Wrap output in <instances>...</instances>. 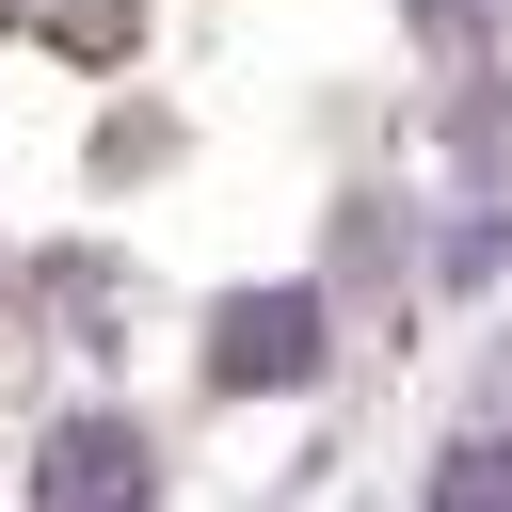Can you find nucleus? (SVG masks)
I'll return each mask as SVG.
<instances>
[{
    "instance_id": "nucleus-1",
    "label": "nucleus",
    "mask_w": 512,
    "mask_h": 512,
    "mask_svg": "<svg viewBox=\"0 0 512 512\" xmlns=\"http://www.w3.org/2000/svg\"><path fill=\"white\" fill-rule=\"evenodd\" d=\"M48 512H144V448H128L112 416L48 432Z\"/></svg>"
},
{
    "instance_id": "nucleus-2",
    "label": "nucleus",
    "mask_w": 512,
    "mask_h": 512,
    "mask_svg": "<svg viewBox=\"0 0 512 512\" xmlns=\"http://www.w3.org/2000/svg\"><path fill=\"white\" fill-rule=\"evenodd\" d=\"M304 336H320L304 304H224V368H240V384H288V352H304Z\"/></svg>"
},
{
    "instance_id": "nucleus-3",
    "label": "nucleus",
    "mask_w": 512,
    "mask_h": 512,
    "mask_svg": "<svg viewBox=\"0 0 512 512\" xmlns=\"http://www.w3.org/2000/svg\"><path fill=\"white\" fill-rule=\"evenodd\" d=\"M432 512H512V448H448L432 464Z\"/></svg>"
}]
</instances>
